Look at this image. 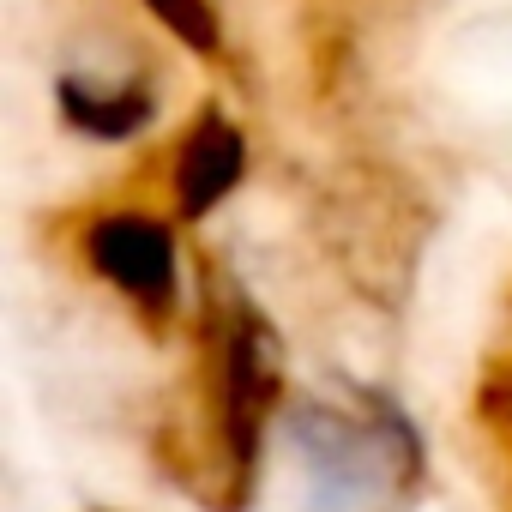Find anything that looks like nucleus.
<instances>
[{
    "instance_id": "nucleus-1",
    "label": "nucleus",
    "mask_w": 512,
    "mask_h": 512,
    "mask_svg": "<svg viewBox=\"0 0 512 512\" xmlns=\"http://www.w3.org/2000/svg\"><path fill=\"white\" fill-rule=\"evenodd\" d=\"M85 260L97 278H109L151 326L175 314L181 296V266H175V235L151 211H103L85 229Z\"/></svg>"
},
{
    "instance_id": "nucleus-2",
    "label": "nucleus",
    "mask_w": 512,
    "mask_h": 512,
    "mask_svg": "<svg viewBox=\"0 0 512 512\" xmlns=\"http://www.w3.org/2000/svg\"><path fill=\"white\" fill-rule=\"evenodd\" d=\"M272 404H278V344L253 308H235L223 332V434L235 464L253 458Z\"/></svg>"
},
{
    "instance_id": "nucleus-3",
    "label": "nucleus",
    "mask_w": 512,
    "mask_h": 512,
    "mask_svg": "<svg viewBox=\"0 0 512 512\" xmlns=\"http://www.w3.org/2000/svg\"><path fill=\"white\" fill-rule=\"evenodd\" d=\"M296 446L314 464V482L332 494H368L392 464L386 428H362V422H344V416L314 410V404L296 410Z\"/></svg>"
},
{
    "instance_id": "nucleus-4",
    "label": "nucleus",
    "mask_w": 512,
    "mask_h": 512,
    "mask_svg": "<svg viewBox=\"0 0 512 512\" xmlns=\"http://www.w3.org/2000/svg\"><path fill=\"white\" fill-rule=\"evenodd\" d=\"M241 169H247V139H241V127H235L217 103H205L199 121L187 127L181 151H175V211H181V217H205L211 205H223V199L235 193Z\"/></svg>"
},
{
    "instance_id": "nucleus-5",
    "label": "nucleus",
    "mask_w": 512,
    "mask_h": 512,
    "mask_svg": "<svg viewBox=\"0 0 512 512\" xmlns=\"http://www.w3.org/2000/svg\"><path fill=\"white\" fill-rule=\"evenodd\" d=\"M55 103H61V115H67V127L73 133H85V139H133L151 115H157V97H151V85H91L85 73H67L61 85H55Z\"/></svg>"
},
{
    "instance_id": "nucleus-6",
    "label": "nucleus",
    "mask_w": 512,
    "mask_h": 512,
    "mask_svg": "<svg viewBox=\"0 0 512 512\" xmlns=\"http://www.w3.org/2000/svg\"><path fill=\"white\" fill-rule=\"evenodd\" d=\"M139 7H145L175 43H187L193 55H217L223 25H217V7H211V0H139Z\"/></svg>"
}]
</instances>
